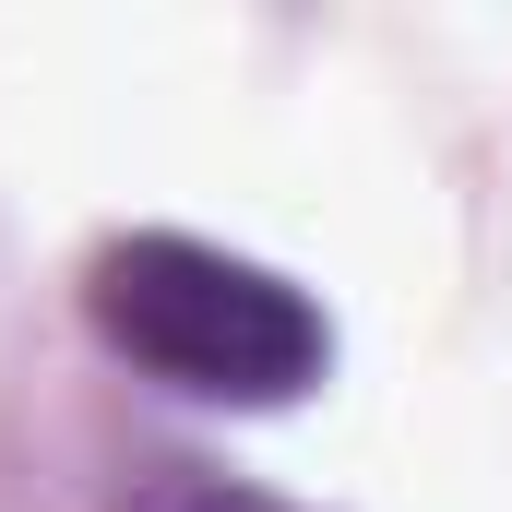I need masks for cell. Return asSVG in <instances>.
Listing matches in <instances>:
<instances>
[{"instance_id": "6da1fadb", "label": "cell", "mask_w": 512, "mask_h": 512, "mask_svg": "<svg viewBox=\"0 0 512 512\" xmlns=\"http://www.w3.org/2000/svg\"><path fill=\"white\" fill-rule=\"evenodd\" d=\"M84 310L143 382L191 393V405H298L334 358V322L286 274L215 251V239H179V227L108 239L84 274Z\"/></svg>"}, {"instance_id": "7a4b0ae2", "label": "cell", "mask_w": 512, "mask_h": 512, "mask_svg": "<svg viewBox=\"0 0 512 512\" xmlns=\"http://www.w3.org/2000/svg\"><path fill=\"white\" fill-rule=\"evenodd\" d=\"M131 512H286V501H262V489H239V477H203V465H167V477L131 489Z\"/></svg>"}]
</instances>
